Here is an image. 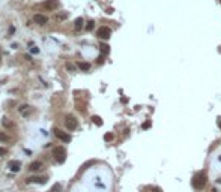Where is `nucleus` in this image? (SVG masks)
<instances>
[{
	"label": "nucleus",
	"mask_w": 221,
	"mask_h": 192,
	"mask_svg": "<svg viewBox=\"0 0 221 192\" xmlns=\"http://www.w3.org/2000/svg\"><path fill=\"white\" fill-rule=\"evenodd\" d=\"M54 135L59 138V140H62L63 143H69L71 141V135L69 134H66V132H63V131H60V129H54Z\"/></svg>",
	"instance_id": "obj_4"
},
{
	"label": "nucleus",
	"mask_w": 221,
	"mask_h": 192,
	"mask_svg": "<svg viewBox=\"0 0 221 192\" xmlns=\"http://www.w3.org/2000/svg\"><path fill=\"white\" fill-rule=\"evenodd\" d=\"M65 125H66V128H68L69 131H74V129H77V126H78V122L75 120V117L68 116V117H66V122H65Z\"/></svg>",
	"instance_id": "obj_5"
},
{
	"label": "nucleus",
	"mask_w": 221,
	"mask_h": 192,
	"mask_svg": "<svg viewBox=\"0 0 221 192\" xmlns=\"http://www.w3.org/2000/svg\"><path fill=\"white\" fill-rule=\"evenodd\" d=\"M30 50H32V53H35V54H36V53H39V50H38L36 47H32Z\"/></svg>",
	"instance_id": "obj_23"
},
{
	"label": "nucleus",
	"mask_w": 221,
	"mask_h": 192,
	"mask_svg": "<svg viewBox=\"0 0 221 192\" xmlns=\"http://www.w3.org/2000/svg\"><path fill=\"white\" fill-rule=\"evenodd\" d=\"M104 140H105V141H111V140H113V134H105Z\"/></svg>",
	"instance_id": "obj_19"
},
{
	"label": "nucleus",
	"mask_w": 221,
	"mask_h": 192,
	"mask_svg": "<svg viewBox=\"0 0 221 192\" xmlns=\"http://www.w3.org/2000/svg\"><path fill=\"white\" fill-rule=\"evenodd\" d=\"M66 17H68V14H57L56 18H57V20H65Z\"/></svg>",
	"instance_id": "obj_18"
},
{
	"label": "nucleus",
	"mask_w": 221,
	"mask_h": 192,
	"mask_svg": "<svg viewBox=\"0 0 221 192\" xmlns=\"http://www.w3.org/2000/svg\"><path fill=\"white\" fill-rule=\"evenodd\" d=\"M92 122H93L96 126H102V119H101L99 116H93V117H92Z\"/></svg>",
	"instance_id": "obj_12"
},
{
	"label": "nucleus",
	"mask_w": 221,
	"mask_h": 192,
	"mask_svg": "<svg viewBox=\"0 0 221 192\" xmlns=\"http://www.w3.org/2000/svg\"><path fill=\"white\" fill-rule=\"evenodd\" d=\"M93 26H95V21H89V23H87V26H86V30H92L93 29Z\"/></svg>",
	"instance_id": "obj_17"
},
{
	"label": "nucleus",
	"mask_w": 221,
	"mask_h": 192,
	"mask_svg": "<svg viewBox=\"0 0 221 192\" xmlns=\"http://www.w3.org/2000/svg\"><path fill=\"white\" fill-rule=\"evenodd\" d=\"M206 185V174L205 173H197L193 177V186L196 189H203Z\"/></svg>",
	"instance_id": "obj_1"
},
{
	"label": "nucleus",
	"mask_w": 221,
	"mask_h": 192,
	"mask_svg": "<svg viewBox=\"0 0 221 192\" xmlns=\"http://www.w3.org/2000/svg\"><path fill=\"white\" fill-rule=\"evenodd\" d=\"M29 108H30L29 105H23V107H20V113H23L24 116H27L29 114Z\"/></svg>",
	"instance_id": "obj_15"
},
{
	"label": "nucleus",
	"mask_w": 221,
	"mask_h": 192,
	"mask_svg": "<svg viewBox=\"0 0 221 192\" xmlns=\"http://www.w3.org/2000/svg\"><path fill=\"white\" fill-rule=\"evenodd\" d=\"M53 153H54V158H56V161H57L59 164H63V162H65V159H66V150L63 149V147H56Z\"/></svg>",
	"instance_id": "obj_2"
},
{
	"label": "nucleus",
	"mask_w": 221,
	"mask_h": 192,
	"mask_svg": "<svg viewBox=\"0 0 221 192\" xmlns=\"http://www.w3.org/2000/svg\"><path fill=\"white\" fill-rule=\"evenodd\" d=\"M75 26H74V27H75V30H80L81 27H83V24H84V20L81 18V17H78V18L75 20V23H74Z\"/></svg>",
	"instance_id": "obj_11"
},
{
	"label": "nucleus",
	"mask_w": 221,
	"mask_h": 192,
	"mask_svg": "<svg viewBox=\"0 0 221 192\" xmlns=\"http://www.w3.org/2000/svg\"><path fill=\"white\" fill-rule=\"evenodd\" d=\"M141 128H143V129H149V128H151V122H145V123L141 125Z\"/></svg>",
	"instance_id": "obj_20"
},
{
	"label": "nucleus",
	"mask_w": 221,
	"mask_h": 192,
	"mask_svg": "<svg viewBox=\"0 0 221 192\" xmlns=\"http://www.w3.org/2000/svg\"><path fill=\"white\" fill-rule=\"evenodd\" d=\"M3 125H5V126H12V123H11V122H8V119H6V117L3 119Z\"/></svg>",
	"instance_id": "obj_22"
},
{
	"label": "nucleus",
	"mask_w": 221,
	"mask_h": 192,
	"mask_svg": "<svg viewBox=\"0 0 221 192\" xmlns=\"http://www.w3.org/2000/svg\"><path fill=\"white\" fill-rule=\"evenodd\" d=\"M33 21L36 23V24H41V26H44V24H47L48 23V18L45 15H41V14H36L33 17Z\"/></svg>",
	"instance_id": "obj_7"
},
{
	"label": "nucleus",
	"mask_w": 221,
	"mask_h": 192,
	"mask_svg": "<svg viewBox=\"0 0 221 192\" xmlns=\"http://www.w3.org/2000/svg\"><path fill=\"white\" fill-rule=\"evenodd\" d=\"M26 182H27L29 185H30V183H39V185H45L47 179H45V177H29Z\"/></svg>",
	"instance_id": "obj_8"
},
{
	"label": "nucleus",
	"mask_w": 221,
	"mask_h": 192,
	"mask_svg": "<svg viewBox=\"0 0 221 192\" xmlns=\"http://www.w3.org/2000/svg\"><path fill=\"white\" fill-rule=\"evenodd\" d=\"M99 48H101V53H102V54H108V53H110V47L107 45V44H101Z\"/></svg>",
	"instance_id": "obj_13"
},
{
	"label": "nucleus",
	"mask_w": 221,
	"mask_h": 192,
	"mask_svg": "<svg viewBox=\"0 0 221 192\" xmlns=\"http://www.w3.org/2000/svg\"><path fill=\"white\" fill-rule=\"evenodd\" d=\"M96 36H98L99 39H104V41H107V39H110V36H111V30L108 29V27H99L98 29V32H96Z\"/></svg>",
	"instance_id": "obj_3"
},
{
	"label": "nucleus",
	"mask_w": 221,
	"mask_h": 192,
	"mask_svg": "<svg viewBox=\"0 0 221 192\" xmlns=\"http://www.w3.org/2000/svg\"><path fill=\"white\" fill-rule=\"evenodd\" d=\"M57 6H59V2H57V0H47V2H45V9H48V11H54V9H57Z\"/></svg>",
	"instance_id": "obj_9"
},
{
	"label": "nucleus",
	"mask_w": 221,
	"mask_h": 192,
	"mask_svg": "<svg viewBox=\"0 0 221 192\" xmlns=\"http://www.w3.org/2000/svg\"><path fill=\"white\" fill-rule=\"evenodd\" d=\"M8 168H9L12 173H18L20 168H21V162H20V161H9V164H8Z\"/></svg>",
	"instance_id": "obj_6"
},
{
	"label": "nucleus",
	"mask_w": 221,
	"mask_h": 192,
	"mask_svg": "<svg viewBox=\"0 0 221 192\" xmlns=\"http://www.w3.org/2000/svg\"><path fill=\"white\" fill-rule=\"evenodd\" d=\"M41 168H42V162H39V161L32 162V164H30V167H29V170H30V171H38V170H41Z\"/></svg>",
	"instance_id": "obj_10"
},
{
	"label": "nucleus",
	"mask_w": 221,
	"mask_h": 192,
	"mask_svg": "<svg viewBox=\"0 0 221 192\" xmlns=\"http://www.w3.org/2000/svg\"><path fill=\"white\" fill-rule=\"evenodd\" d=\"M78 68H80L81 71H89V69H90V65L86 63V62H81V63H78Z\"/></svg>",
	"instance_id": "obj_14"
},
{
	"label": "nucleus",
	"mask_w": 221,
	"mask_h": 192,
	"mask_svg": "<svg viewBox=\"0 0 221 192\" xmlns=\"http://www.w3.org/2000/svg\"><path fill=\"white\" fill-rule=\"evenodd\" d=\"M0 141H3V143L9 141V137H8L6 134H3V132H0Z\"/></svg>",
	"instance_id": "obj_16"
},
{
	"label": "nucleus",
	"mask_w": 221,
	"mask_h": 192,
	"mask_svg": "<svg viewBox=\"0 0 221 192\" xmlns=\"http://www.w3.org/2000/svg\"><path fill=\"white\" fill-rule=\"evenodd\" d=\"M8 153V150L5 149V147H0V156H5Z\"/></svg>",
	"instance_id": "obj_21"
},
{
	"label": "nucleus",
	"mask_w": 221,
	"mask_h": 192,
	"mask_svg": "<svg viewBox=\"0 0 221 192\" xmlns=\"http://www.w3.org/2000/svg\"><path fill=\"white\" fill-rule=\"evenodd\" d=\"M218 126H220V128H221V119H220V120H218Z\"/></svg>",
	"instance_id": "obj_24"
}]
</instances>
